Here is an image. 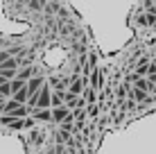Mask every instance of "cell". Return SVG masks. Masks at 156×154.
<instances>
[{"label":"cell","mask_w":156,"mask_h":154,"mask_svg":"<svg viewBox=\"0 0 156 154\" xmlns=\"http://www.w3.org/2000/svg\"><path fill=\"white\" fill-rule=\"evenodd\" d=\"M36 109H52V86H50V82L43 84L39 95H36Z\"/></svg>","instance_id":"6da1fadb"},{"label":"cell","mask_w":156,"mask_h":154,"mask_svg":"<svg viewBox=\"0 0 156 154\" xmlns=\"http://www.w3.org/2000/svg\"><path fill=\"white\" fill-rule=\"evenodd\" d=\"M68 116H70V109H68L66 104H61V107H52V125L63 123Z\"/></svg>","instance_id":"7a4b0ae2"},{"label":"cell","mask_w":156,"mask_h":154,"mask_svg":"<svg viewBox=\"0 0 156 154\" xmlns=\"http://www.w3.org/2000/svg\"><path fill=\"white\" fill-rule=\"evenodd\" d=\"M138 5H140L143 9H147V12L156 14V0H138Z\"/></svg>","instance_id":"3957f363"},{"label":"cell","mask_w":156,"mask_h":154,"mask_svg":"<svg viewBox=\"0 0 156 154\" xmlns=\"http://www.w3.org/2000/svg\"><path fill=\"white\" fill-rule=\"evenodd\" d=\"M57 134H59V131H57ZM57 154H70V152H68V147L63 145L61 138H59V143H57Z\"/></svg>","instance_id":"277c9868"}]
</instances>
